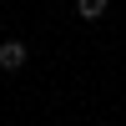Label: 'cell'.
I'll use <instances>...</instances> for the list:
<instances>
[{
	"mask_svg": "<svg viewBox=\"0 0 126 126\" xmlns=\"http://www.w3.org/2000/svg\"><path fill=\"white\" fill-rule=\"evenodd\" d=\"M25 61H30V46H25V40H15V35L0 40V71H5V76H15Z\"/></svg>",
	"mask_w": 126,
	"mask_h": 126,
	"instance_id": "1",
	"label": "cell"
},
{
	"mask_svg": "<svg viewBox=\"0 0 126 126\" xmlns=\"http://www.w3.org/2000/svg\"><path fill=\"white\" fill-rule=\"evenodd\" d=\"M106 10H111V0H76V15L81 20H101Z\"/></svg>",
	"mask_w": 126,
	"mask_h": 126,
	"instance_id": "2",
	"label": "cell"
}]
</instances>
